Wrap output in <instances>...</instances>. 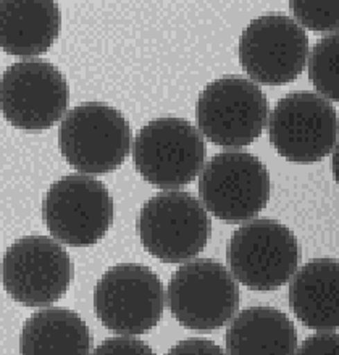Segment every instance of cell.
I'll return each mask as SVG.
<instances>
[{
  "label": "cell",
  "mask_w": 339,
  "mask_h": 355,
  "mask_svg": "<svg viewBox=\"0 0 339 355\" xmlns=\"http://www.w3.org/2000/svg\"><path fill=\"white\" fill-rule=\"evenodd\" d=\"M137 233L147 252L155 259L165 263H183L207 245L212 221L194 194L164 191L142 205Z\"/></svg>",
  "instance_id": "obj_1"
},
{
  "label": "cell",
  "mask_w": 339,
  "mask_h": 355,
  "mask_svg": "<svg viewBox=\"0 0 339 355\" xmlns=\"http://www.w3.org/2000/svg\"><path fill=\"white\" fill-rule=\"evenodd\" d=\"M58 146L73 168L102 175L116 170L131 149L130 123L104 102L73 107L58 128Z\"/></svg>",
  "instance_id": "obj_2"
},
{
  "label": "cell",
  "mask_w": 339,
  "mask_h": 355,
  "mask_svg": "<svg viewBox=\"0 0 339 355\" xmlns=\"http://www.w3.org/2000/svg\"><path fill=\"white\" fill-rule=\"evenodd\" d=\"M226 260L236 279L250 289L268 293L296 273L301 245L288 226L272 218H257L231 234Z\"/></svg>",
  "instance_id": "obj_3"
},
{
  "label": "cell",
  "mask_w": 339,
  "mask_h": 355,
  "mask_svg": "<svg viewBox=\"0 0 339 355\" xmlns=\"http://www.w3.org/2000/svg\"><path fill=\"white\" fill-rule=\"evenodd\" d=\"M166 293L176 322L199 333L222 328L239 309L236 278L225 265L212 259L181 265L171 276Z\"/></svg>",
  "instance_id": "obj_4"
},
{
  "label": "cell",
  "mask_w": 339,
  "mask_h": 355,
  "mask_svg": "<svg viewBox=\"0 0 339 355\" xmlns=\"http://www.w3.org/2000/svg\"><path fill=\"white\" fill-rule=\"evenodd\" d=\"M165 291L149 266H112L97 281L94 307L101 323L120 336L149 333L164 315Z\"/></svg>",
  "instance_id": "obj_5"
},
{
  "label": "cell",
  "mask_w": 339,
  "mask_h": 355,
  "mask_svg": "<svg viewBox=\"0 0 339 355\" xmlns=\"http://www.w3.org/2000/svg\"><path fill=\"white\" fill-rule=\"evenodd\" d=\"M268 101L257 85L243 76L218 78L204 87L195 105L199 131L214 144L244 147L262 135Z\"/></svg>",
  "instance_id": "obj_6"
},
{
  "label": "cell",
  "mask_w": 339,
  "mask_h": 355,
  "mask_svg": "<svg viewBox=\"0 0 339 355\" xmlns=\"http://www.w3.org/2000/svg\"><path fill=\"white\" fill-rule=\"evenodd\" d=\"M205 152L204 137L194 125L183 118H159L137 131L132 160L147 182L171 189L195 180Z\"/></svg>",
  "instance_id": "obj_7"
},
{
  "label": "cell",
  "mask_w": 339,
  "mask_h": 355,
  "mask_svg": "<svg viewBox=\"0 0 339 355\" xmlns=\"http://www.w3.org/2000/svg\"><path fill=\"white\" fill-rule=\"evenodd\" d=\"M272 146L293 164H315L335 149L339 115L328 98L311 91L279 98L268 121Z\"/></svg>",
  "instance_id": "obj_8"
},
{
  "label": "cell",
  "mask_w": 339,
  "mask_h": 355,
  "mask_svg": "<svg viewBox=\"0 0 339 355\" xmlns=\"http://www.w3.org/2000/svg\"><path fill=\"white\" fill-rule=\"evenodd\" d=\"M42 215L53 239L75 248L91 245L112 226L113 199L96 178L68 175L47 191Z\"/></svg>",
  "instance_id": "obj_9"
},
{
  "label": "cell",
  "mask_w": 339,
  "mask_h": 355,
  "mask_svg": "<svg viewBox=\"0 0 339 355\" xmlns=\"http://www.w3.org/2000/svg\"><path fill=\"white\" fill-rule=\"evenodd\" d=\"M238 53L250 80L281 86L302 73L308 55V37L296 19L284 13H267L244 28Z\"/></svg>",
  "instance_id": "obj_10"
},
{
  "label": "cell",
  "mask_w": 339,
  "mask_h": 355,
  "mask_svg": "<svg viewBox=\"0 0 339 355\" xmlns=\"http://www.w3.org/2000/svg\"><path fill=\"white\" fill-rule=\"evenodd\" d=\"M199 196L207 211L220 220H250L270 199L268 170L249 152H220L200 173Z\"/></svg>",
  "instance_id": "obj_11"
},
{
  "label": "cell",
  "mask_w": 339,
  "mask_h": 355,
  "mask_svg": "<svg viewBox=\"0 0 339 355\" xmlns=\"http://www.w3.org/2000/svg\"><path fill=\"white\" fill-rule=\"evenodd\" d=\"M71 259L57 239L24 236L7 249L2 260V281L13 300L26 307L57 302L70 288Z\"/></svg>",
  "instance_id": "obj_12"
},
{
  "label": "cell",
  "mask_w": 339,
  "mask_h": 355,
  "mask_svg": "<svg viewBox=\"0 0 339 355\" xmlns=\"http://www.w3.org/2000/svg\"><path fill=\"white\" fill-rule=\"evenodd\" d=\"M68 103V83L52 63L21 60L3 71L0 107L13 126L29 131L47 130L63 116Z\"/></svg>",
  "instance_id": "obj_13"
},
{
  "label": "cell",
  "mask_w": 339,
  "mask_h": 355,
  "mask_svg": "<svg viewBox=\"0 0 339 355\" xmlns=\"http://www.w3.org/2000/svg\"><path fill=\"white\" fill-rule=\"evenodd\" d=\"M60 26V10L52 0L0 3V46L10 55H42L57 41Z\"/></svg>",
  "instance_id": "obj_14"
},
{
  "label": "cell",
  "mask_w": 339,
  "mask_h": 355,
  "mask_svg": "<svg viewBox=\"0 0 339 355\" xmlns=\"http://www.w3.org/2000/svg\"><path fill=\"white\" fill-rule=\"evenodd\" d=\"M289 305L308 328H339V260L313 259L289 283Z\"/></svg>",
  "instance_id": "obj_15"
},
{
  "label": "cell",
  "mask_w": 339,
  "mask_h": 355,
  "mask_svg": "<svg viewBox=\"0 0 339 355\" xmlns=\"http://www.w3.org/2000/svg\"><path fill=\"white\" fill-rule=\"evenodd\" d=\"M228 355H296L297 331L281 310L254 305L239 312L226 329Z\"/></svg>",
  "instance_id": "obj_16"
},
{
  "label": "cell",
  "mask_w": 339,
  "mask_h": 355,
  "mask_svg": "<svg viewBox=\"0 0 339 355\" xmlns=\"http://www.w3.org/2000/svg\"><path fill=\"white\" fill-rule=\"evenodd\" d=\"M91 333L85 320L73 310L42 309L23 324L21 355H89Z\"/></svg>",
  "instance_id": "obj_17"
},
{
  "label": "cell",
  "mask_w": 339,
  "mask_h": 355,
  "mask_svg": "<svg viewBox=\"0 0 339 355\" xmlns=\"http://www.w3.org/2000/svg\"><path fill=\"white\" fill-rule=\"evenodd\" d=\"M308 80L325 98L339 102V33L322 37L308 57Z\"/></svg>",
  "instance_id": "obj_18"
},
{
  "label": "cell",
  "mask_w": 339,
  "mask_h": 355,
  "mask_svg": "<svg viewBox=\"0 0 339 355\" xmlns=\"http://www.w3.org/2000/svg\"><path fill=\"white\" fill-rule=\"evenodd\" d=\"M289 8L301 26L318 33H339V0H293Z\"/></svg>",
  "instance_id": "obj_19"
},
{
  "label": "cell",
  "mask_w": 339,
  "mask_h": 355,
  "mask_svg": "<svg viewBox=\"0 0 339 355\" xmlns=\"http://www.w3.org/2000/svg\"><path fill=\"white\" fill-rule=\"evenodd\" d=\"M92 355H155V352L139 339L118 336L105 339L94 349Z\"/></svg>",
  "instance_id": "obj_20"
},
{
  "label": "cell",
  "mask_w": 339,
  "mask_h": 355,
  "mask_svg": "<svg viewBox=\"0 0 339 355\" xmlns=\"http://www.w3.org/2000/svg\"><path fill=\"white\" fill-rule=\"evenodd\" d=\"M296 355H339V333L320 331L304 339Z\"/></svg>",
  "instance_id": "obj_21"
},
{
  "label": "cell",
  "mask_w": 339,
  "mask_h": 355,
  "mask_svg": "<svg viewBox=\"0 0 339 355\" xmlns=\"http://www.w3.org/2000/svg\"><path fill=\"white\" fill-rule=\"evenodd\" d=\"M165 355H226L223 349L209 339H184L175 344Z\"/></svg>",
  "instance_id": "obj_22"
},
{
  "label": "cell",
  "mask_w": 339,
  "mask_h": 355,
  "mask_svg": "<svg viewBox=\"0 0 339 355\" xmlns=\"http://www.w3.org/2000/svg\"><path fill=\"white\" fill-rule=\"evenodd\" d=\"M333 175H335V180L339 184V144L335 147V152H333Z\"/></svg>",
  "instance_id": "obj_23"
}]
</instances>
